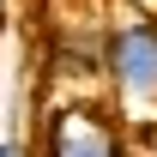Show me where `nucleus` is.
Segmentation results:
<instances>
[{
    "label": "nucleus",
    "mask_w": 157,
    "mask_h": 157,
    "mask_svg": "<svg viewBox=\"0 0 157 157\" xmlns=\"http://www.w3.org/2000/svg\"><path fill=\"white\" fill-rule=\"evenodd\" d=\"M103 73L115 85V103L127 121L157 115V12H127L103 36Z\"/></svg>",
    "instance_id": "obj_1"
},
{
    "label": "nucleus",
    "mask_w": 157,
    "mask_h": 157,
    "mask_svg": "<svg viewBox=\"0 0 157 157\" xmlns=\"http://www.w3.org/2000/svg\"><path fill=\"white\" fill-rule=\"evenodd\" d=\"M42 157H121V139L97 109H67V115L48 121V151Z\"/></svg>",
    "instance_id": "obj_2"
},
{
    "label": "nucleus",
    "mask_w": 157,
    "mask_h": 157,
    "mask_svg": "<svg viewBox=\"0 0 157 157\" xmlns=\"http://www.w3.org/2000/svg\"><path fill=\"white\" fill-rule=\"evenodd\" d=\"M0 157H30V151H24L18 139H0Z\"/></svg>",
    "instance_id": "obj_3"
}]
</instances>
